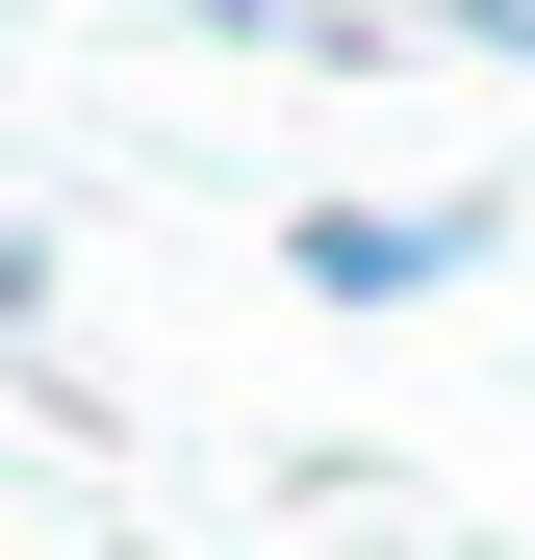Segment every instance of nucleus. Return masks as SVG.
I'll return each mask as SVG.
<instances>
[{
  "instance_id": "1",
  "label": "nucleus",
  "mask_w": 535,
  "mask_h": 560,
  "mask_svg": "<svg viewBox=\"0 0 535 560\" xmlns=\"http://www.w3.org/2000/svg\"><path fill=\"white\" fill-rule=\"evenodd\" d=\"M485 255V205H306V306H433Z\"/></svg>"
},
{
  "instance_id": "2",
  "label": "nucleus",
  "mask_w": 535,
  "mask_h": 560,
  "mask_svg": "<svg viewBox=\"0 0 535 560\" xmlns=\"http://www.w3.org/2000/svg\"><path fill=\"white\" fill-rule=\"evenodd\" d=\"M205 26H255V51H408L383 0H205Z\"/></svg>"
},
{
  "instance_id": "3",
  "label": "nucleus",
  "mask_w": 535,
  "mask_h": 560,
  "mask_svg": "<svg viewBox=\"0 0 535 560\" xmlns=\"http://www.w3.org/2000/svg\"><path fill=\"white\" fill-rule=\"evenodd\" d=\"M433 26H485V51H535V0H433Z\"/></svg>"
}]
</instances>
